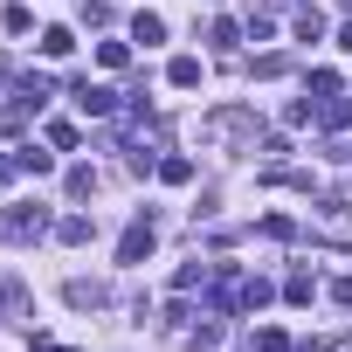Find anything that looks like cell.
I'll use <instances>...</instances> for the list:
<instances>
[{
    "label": "cell",
    "instance_id": "obj_8",
    "mask_svg": "<svg viewBox=\"0 0 352 352\" xmlns=\"http://www.w3.org/2000/svg\"><path fill=\"white\" fill-rule=\"evenodd\" d=\"M318 118H324L331 131H345V124H352V97H318Z\"/></svg>",
    "mask_w": 352,
    "mask_h": 352
},
{
    "label": "cell",
    "instance_id": "obj_21",
    "mask_svg": "<svg viewBox=\"0 0 352 352\" xmlns=\"http://www.w3.org/2000/svg\"><path fill=\"white\" fill-rule=\"evenodd\" d=\"M256 352H290V338H283L276 324H263V331H256Z\"/></svg>",
    "mask_w": 352,
    "mask_h": 352
},
{
    "label": "cell",
    "instance_id": "obj_15",
    "mask_svg": "<svg viewBox=\"0 0 352 352\" xmlns=\"http://www.w3.org/2000/svg\"><path fill=\"white\" fill-rule=\"evenodd\" d=\"M297 42H324V14H318V8L297 14Z\"/></svg>",
    "mask_w": 352,
    "mask_h": 352
},
{
    "label": "cell",
    "instance_id": "obj_22",
    "mask_svg": "<svg viewBox=\"0 0 352 352\" xmlns=\"http://www.w3.org/2000/svg\"><path fill=\"white\" fill-rule=\"evenodd\" d=\"M0 28H8V35H28V8H21V0H14L8 14H0Z\"/></svg>",
    "mask_w": 352,
    "mask_h": 352
},
{
    "label": "cell",
    "instance_id": "obj_23",
    "mask_svg": "<svg viewBox=\"0 0 352 352\" xmlns=\"http://www.w3.org/2000/svg\"><path fill=\"white\" fill-rule=\"evenodd\" d=\"M83 21L97 28V21H111V0H83Z\"/></svg>",
    "mask_w": 352,
    "mask_h": 352
},
{
    "label": "cell",
    "instance_id": "obj_14",
    "mask_svg": "<svg viewBox=\"0 0 352 352\" xmlns=\"http://www.w3.org/2000/svg\"><path fill=\"white\" fill-rule=\"evenodd\" d=\"M159 180H166V187H187V180H194V159H159Z\"/></svg>",
    "mask_w": 352,
    "mask_h": 352
},
{
    "label": "cell",
    "instance_id": "obj_7",
    "mask_svg": "<svg viewBox=\"0 0 352 352\" xmlns=\"http://www.w3.org/2000/svg\"><path fill=\"white\" fill-rule=\"evenodd\" d=\"M270 297H276V290H270L263 276H242V283H235V304H242V311H263Z\"/></svg>",
    "mask_w": 352,
    "mask_h": 352
},
{
    "label": "cell",
    "instance_id": "obj_3",
    "mask_svg": "<svg viewBox=\"0 0 352 352\" xmlns=\"http://www.w3.org/2000/svg\"><path fill=\"white\" fill-rule=\"evenodd\" d=\"M76 111H83V118H111V111H118V90L83 76V83H76Z\"/></svg>",
    "mask_w": 352,
    "mask_h": 352
},
{
    "label": "cell",
    "instance_id": "obj_25",
    "mask_svg": "<svg viewBox=\"0 0 352 352\" xmlns=\"http://www.w3.org/2000/svg\"><path fill=\"white\" fill-rule=\"evenodd\" d=\"M14 173H21V159H0V187H8V180H14Z\"/></svg>",
    "mask_w": 352,
    "mask_h": 352
},
{
    "label": "cell",
    "instance_id": "obj_6",
    "mask_svg": "<svg viewBox=\"0 0 352 352\" xmlns=\"http://www.w3.org/2000/svg\"><path fill=\"white\" fill-rule=\"evenodd\" d=\"M49 104V76H21L14 83V111H42Z\"/></svg>",
    "mask_w": 352,
    "mask_h": 352
},
{
    "label": "cell",
    "instance_id": "obj_2",
    "mask_svg": "<svg viewBox=\"0 0 352 352\" xmlns=\"http://www.w3.org/2000/svg\"><path fill=\"white\" fill-rule=\"evenodd\" d=\"M0 235L8 242H42L49 235V208H8L0 214Z\"/></svg>",
    "mask_w": 352,
    "mask_h": 352
},
{
    "label": "cell",
    "instance_id": "obj_11",
    "mask_svg": "<svg viewBox=\"0 0 352 352\" xmlns=\"http://www.w3.org/2000/svg\"><path fill=\"white\" fill-rule=\"evenodd\" d=\"M21 311H28V290L14 276H0V318H21Z\"/></svg>",
    "mask_w": 352,
    "mask_h": 352
},
{
    "label": "cell",
    "instance_id": "obj_19",
    "mask_svg": "<svg viewBox=\"0 0 352 352\" xmlns=\"http://www.w3.org/2000/svg\"><path fill=\"white\" fill-rule=\"evenodd\" d=\"M97 63H104V69H124V63H131V49H124V42H104V49H97Z\"/></svg>",
    "mask_w": 352,
    "mask_h": 352
},
{
    "label": "cell",
    "instance_id": "obj_4",
    "mask_svg": "<svg viewBox=\"0 0 352 352\" xmlns=\"http://www.w3.org/2000/svg\"><path fill=\"white\" fill-rule=\"evenodd\" d=\"M145 256H152V221H131L118 242V263H145Z\"/></svg>",
    "mask_w": 352,
    "mask_h": 352
},
{
    "label": "cell",
    "instance_id": "obj_17",
    "mask_svg": "<svg viewBox=\"0 0 352 352\" xmlns=\"http://www.w3.org/2000/svg\"><path fill=\"white\" fill-rule=\"evenodd\" d=\"M283 297H290V304H311V297H318V283H311V270H297V276L283 283Z\"/></svg>",
    "mask_w": 352,
    "mask_h": 352
},
{
    "label": "cell",
    "instance_id": "obj_10",
    "mask_svg": "<svg viewBox=\"0 0 352 352\" xmlns=\"http://www.w3.org/2000/svg\"><path fill=\"white\" fill-rule=\"evenodd\" d=\"M63 297H69L76 311H104V283H83V276H76V283H69Z\"/></svg>",
    "mask_w": 352,
    "mask_h": 352
},
{
    "label": "cell",
    "instance_id": "obj_9",
    "mask_svg": "<svg viewBox=\"0 0 352 352\" xmlns=\"http://www.w3.org/2000/svg\"><path fill=\"white\" fill-rule=\"evenodd\" d=\"M56 235L76 249V242H90V235H97V221H90V214H63V221H56Z\"/></svg>",
    "mask_w": 352,
    "mask_h": 352
},
{
    "label": "cell",
    "instance_id": "obj_12",
    "mask_svg": "<svg viewBox=\"0 0 352 352\" xmlns=\"http://www.w3.org/2000/svg\"><path fill=\"white\" fill-rule=\"evenodd\" d=\"M131 42L159 49V42H166V21H159V14H138V21H131Z\"/></svg>",
    "mask_w": 352,
    "mask_h": 352
},
{
    "label": "cell",
    "instance_id": "obj_16",
    "mask_svg": "<svg viewBox=\"0 0 352 352\" xmlns=\"http://www.w3.org/2000/svg\"><path fill=\"white\" fill-rule=\"evenodd\" d=\"M69 49H76L69 28H42V56H69Z\"/></svg>",
    "mask_w": 352,
    "mask_h": 352
},
{
    "label": "cell",
    "instance_id": "obj_1",
    "mask_svg": "<svg viewBox=\"0 0 352 352\" xmlns=\"http://www.w3.org/2000/svg\"><path fill=\"white\" fill-rule=\"evenodd\" d=\"M201 138H208V145H235V138H256V111H214V118L201 124Z\"/></svg>",
    "mask_w": 352,
    "mask_h": 352
},
{
    "label": "cell",
    "instance_id": "obj_26",
    "mask_svg": "<svg viewBox=\"0 0 352 352\" xmlns=\"http://www.w3.org/2000/svg\"><path fill=\"white\" fill-rule=\"evenodd\" d=\"M338 49H352V21H345V28H338Z\"/></svg>",
    "mask_w": 352,
    "mask_h": 352
},
{
    "label": "cell",
    "instance_id": "obj_20",
    "mask_svg": "<svg viewBox=\"0 0 352 352\" xmlns=\"http://www.w3.org/2000/svg\"><path fill=\"white\" fill-rule=\"evenodd\" d=\"M49 145H56V152H69V145H76V124H69V118H56V124H49Z\"/></svg>",
    "mask_w": 352,
    "mask_h": 352
},
{
    "label": "cell",
    "instance_id": "obj_13",
    "mask_svg": "<svg viewBox=\"0 0 352 352\" xmlns=\"http://www.w3.org/2000/svg\"><path fill=\"white\" fill-rule=\"evenodd\" d=\"M14 159H21V173H56V152H42V145H21Z\"/></svg>",
    "mask_w": 352,
    "mask_h": 352
},
{
    "label": "cell",
    "instance_id": "obj_5",
    "mask_svg": "<svg viewBox=\"0 0 352 352\" xmlns=\"http://www.w3.org/2000/svg\"><path fill=\"white\" fill-rule=\"evenodd\" d=\"M166 83L173 90H201V56H173L166 63Z\"/></svg>",
    "mask_w": 352,
    "mask_h": 352
},
{
    "label": "cell",
    "instance_id": "obj_24",
    "mask_svg": "<svg viewBox=\"0 0 352 352\" xmlns=\"http://www.w3.org/2000/svg\"><path fill=\"white\" fill-rule=\"evenodd\" d=\"M331 297H338V304L352 311V276H338V283H331Z\"/></svg>",
    "mask_w": 352,
    "mask_h": 352
},
{
    "label": "cell",
    "instance_id": "obj_18",
    "mask_svg": "<svg viewBox=\"0 0 352 352\" xmlns=\"http://www.w3.org/2000/svg\"><path fill=\"white\" fill-rule=\"evenodd\" d=\"M208 42H214V49H235V42H242V28H235V21H228V14H221V21H214V28H208Z\"/></svg>",
    "mask_w": 352,
    "mask_h": 352
}]
</instances>
